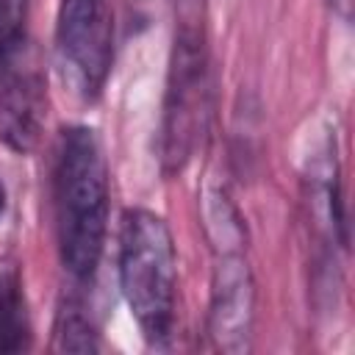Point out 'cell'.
I'll return each mask as SVG.
<instances>
[{
  "mask_svg": "<svg viewBox=\"0 0 355 355\" xmlns=\"http://www.w3.org/2000/svg\"><path fill=\"white\" fill-rule=\"evenodd\" d=\"M108 158L89 125L61 130L53 155V225L61 266L72 280H89L103 258L108 233Z\"/></svg>",
  "mask_w": 355,
  "mask_h": 355,
  "instance_id": "cell-1",
  "label": "cell"
},
{
  "mask_svg": "<svg viewBox=\"0 0 355 355\" xmlns=\"http://www.w3.org/2000/svg\"><path fill=\"white\" fill-rule=\"evenodd\" d=\"M119 288L130 316L150 347H166L175 333L178 308V250L164 216L147 208H128L116 241Z\"/></svg>",
  "mask_w": 355,
  "mask_h": 355,
  "instance_id": "cell-2",
  "label": "cell"
},
{
  "mask_svg": "<svg viewBox=\"0 0 355 355\" xmlns=\"http://www.w3.org/2000/svg\"><path fill=\"white\" fill-rule=\"evenodd\" d=\"M211 111V72L205 17H178L164 114H161V169L178 175L191 161Z\"/></svg>",
  "mask_w": 355,
  "mask_h": 355,
  "instance_id": "cell-3",
  "label": "cell"
},
{
  "mask_svg": "<svg viewBox=\"0 0 355 355\" xmlns=\"http://www.w3.org/2000/svg\"><path fill=\"white\" fill-rule=\"evenodd\" d=\"M53 53L61 83L80 103H94L114 67L111 0H61Z\"/></svg>",
  "mask_w": 355,
  "mask_h": 355,
  "instance_id": "cell-4",
  "label": "cell"
},
{
  "mask_svg": "<svg viewBox=\"0 0 355 355\" xmlns=\"http://www.w3.org/2000/svg\"><path fill=\"white\" fill-rule=\"evenodd\" d=\"M47 119V80L36 47L22 39L0 61V139L17 150L31 153Z\"/></svg>",
  "mask_w": 355,
  "mask_h": 355,
  "instance_id": "cell-5",
  "label": "cell"
},
{
  "mask_svg": "<svg viewBox=\"0 0 355 355\" xmlns=\"http://www.w3.org/2000/svg\"><path fill=\"white\" fill-rule=\"evenodd\" d=\"M255 322V283L247 258L225 250L216 258L208 302V336L222 352L250 349Z\"/></svg>",
  "mask_w": 355,
  "mask_h": 355,
  "instance_id": "cell-6",
  "label": "cell"
},
{
  "mask_svg": "<svg viewBox=\"0 0 355 355\" xmlns=\"http://www.w3.org/2000/svg\"><path fill=\"white\" fill-rule=\"evenodd\" d=\"M31 347V313L14 266H0V352Z\"/></svg>",
  "mask_w": 355,
  "mask_h": 355,
  "instance_id": "cell-7",
  "label": "cell"
},
{
  "mask_svg": "<svg viewBox=\"0 0 355 355\" xmlns=\"http://www.w3.org/2000/svg\"><path fill=\"white\" fill-rule=\"evenodd\" d=\"M55 349H67V352H94V349H100L97 330H94L92 319L83 313V308L67 305L58 313V322H55Z\"/></svg>",
  "mask_w": 355,
  "mask_h": 355,
  "instance_id": "cell-8",
  "label": "cell"
},
{
  "mask_svg": "<svg viewBox=\"0 0 355 355\" xmlns=\"http://www.w3.org/2000/svg\"><path fill=\"white\" fill-rule=\"evenodd\" d=\"M28 3L31 0H0V61L25 39Z\"/></svg>",
  "mask_w": 355,
  "mask_h": 355,
  "instance_id": "cell-9",
  "label": "cell"
},
{
  "mask_svg": "<svg viewBox=\"0 0 355 355\" xmlns=\"http://www.w3.org/2000/svg\"><path fill=\"white\" fill-rule=\"evenodd\" d=\"M336 6H338V11H341V17L344 19H349V6H352V0H333Z\"/></svg>",
  "mask_w": 355,
  "mask_h": 355,
  "instance_id": "cell-10",
  "label": "cell"
},
{
  "mask_svg": "<svg viewBox=\"0 0 355 355\" xmlns=\"http://www.w3.org/2000/svg\"><path fill=\"white\" fill-rule=\"evenodd\" d=\"M6 202H8V194H6V186H3V180H0V216L6 214Z\"/></svg>",
  "mask_w": 355,
  "mask_h": 355,
  "instance_id": "cell-11",
  "label": "cell"
}]
</instances>
